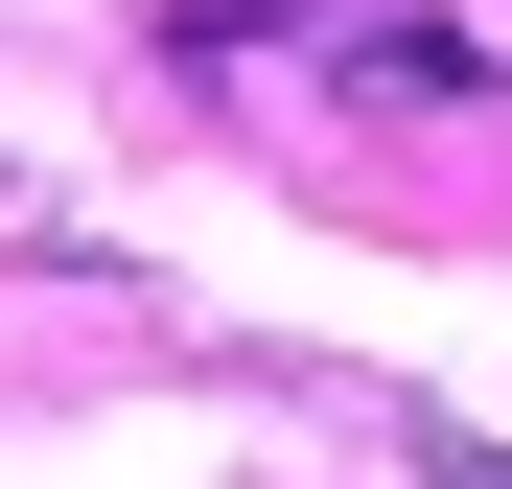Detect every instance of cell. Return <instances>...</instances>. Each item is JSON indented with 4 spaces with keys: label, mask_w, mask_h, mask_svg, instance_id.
<instances>
[{
    "label": "cell",
    "mask_w": 512,
    "mask_h": 489,
    "mask_svg": "<svg viewBox=\"0 0 512 489\" xmlns=\"http://www.w3.org/2000/svg\"><path fill=\"white\" fill-rule=\"evenodd\" d=\"M303 47H326V94H373V117H466V94H489L466 24H303Z\"/></svg>",
    "instance_id": "obj_1"
},
{
    "label": "cell",
    "mask_w": 512,
    "mask_h": 489,
    "mask_svg": "<svg viewBox=\"0 0 512 489\" xmlns=\"http://www.w3.org/2000/svg\"><path fill=\"white\" fill-rule=\"evenodd\" d=\"M419 489H512V443H466V420H419Z\"/></svg>",
    "instance_id": "obj_2"
}]
</instances>
